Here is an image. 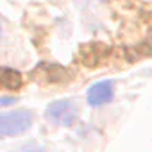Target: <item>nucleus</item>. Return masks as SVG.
I'll use <instances>...</instances> for the list:
<instances>
[{
	"label": "nucleus",
	"mask_w": 152,
	"mask_h": 152,
	"mask_svg": "<svg viewBox=\"0 0 152 152\" xmlns=\"http://www.w3.org/2000/svg\"><path fill=\"white\" fill-rule=\"evenodd\" d=\"M31 124H32V113L27 109L0 113V138L22 134L31 127Z\"/></svg>",
	"instance_id": "obj_1"
},
{
	"label": "nucleus",
	"mask_w": 152,
	"mask_h": 152,
	"mask_svg": "<svg viewBox=\"0 0 152 152\" xmlns=\"http://www.w3.org/2000/svg\"><path fill=\"white\" fill-rule=\"evenodd\" d=\"M79 109L72 100H56L47 107V118L57 125H72L77 120Z\"/></svg>",
	"instance_id": "obj_2"
},
{
	"label": "nucleus",
	"mask_w": 152,
	"mask_h": 152,
	"mask_svg": "<svg viewBox=\"0 0 152 152\" xmlns=\"http://www.w3.org/2000/svg\"><path fill=\"white\" fill-rule=\"evenodd\" d=\"M113 99V83L111 81H102L88 91V102L91 106H102Z\"/></svg>",
	"instance_id": "obj_3"
},
{
	"label": "nucleus",
	"mask_w": 152,
	"mask_h": 152,
	"mask_svg": "<svg viewBox=\"0 0 152 152\" xmlns=\"http://www.w3.org/2000/svg\"><path fill=\"white\" fill-rule=\"evenodd\" d=\"M22 83L20 73L11 68H0V84L6 88H18Z\"/></svg>",
	"instance_id": "obj_4"
},
{
	"label": "nucleus",
	"mask_w": 152,
	"mask_h": 152,
	"mask_svg": "<svg viewBox=\"0 0 152 152\" xmlns=\"http://www.w3.org/2000/svg\"><path fill=\"white\" fill-rule=\"evenodd\" d=\"M23 152H43V148H39V147H36V145H31V147H25Z\"/></svg>",
	"instance_id": "obj_5"
},
{
	"label": "nucleus",
	"mask_w": 152,
	"mask_h": 152,
	"mask_svg": "<svg viewBox=\"0 0 152 152\" xmlns=\"http://www.w3.org/2000/svg\"><path fill=\"white\" fill-rule=\"evenodd\" d=\"M15 99H0V106H7V104H13Z\"/></svg>",
	"instance_id": "obj_6"
},
{
	"label": "nucleus",
	"mask_w": 152,
	"mask_h": 152,
	"mask_svg": "<svg viewBox=\"0 0 152 152\" xmlns=\"http://www.w3.org/2000/svg\"><path fill=\"white\" fill-rule=\"evenodd\" d=\"M0 38H2V25H0Z\"/></svg>",
	"instance_id": "obj_7"
}]
</instances>
